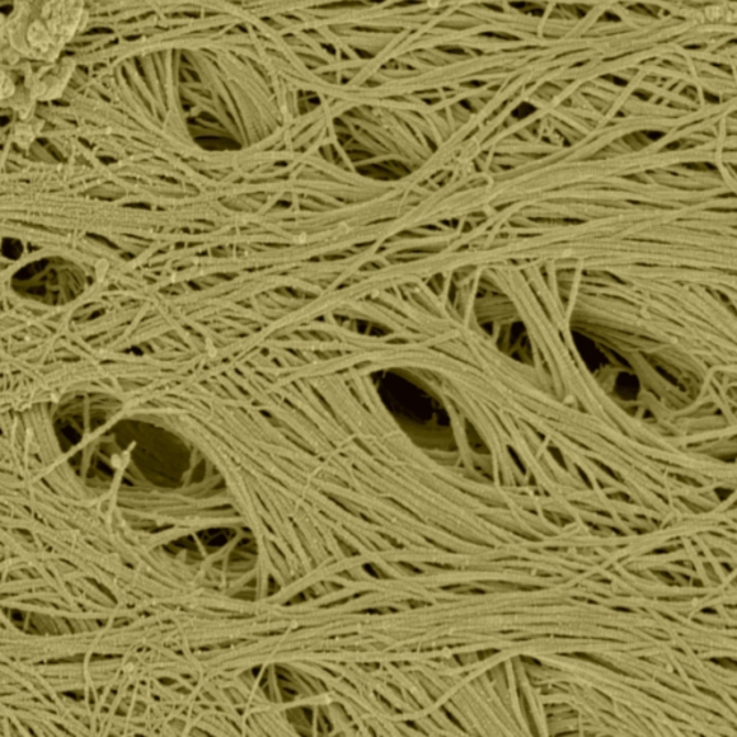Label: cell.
Wrapping results in <instances>:
<instances>
[{
  "label": "cell",
  "instance_id": "obj_1",
  "mask_svg": "<svg viewBox=\"0 0 737 737\" xmlns=\"http://www.w3.org/2000/svg\"><path fill=\"white\" fill-rule=\"evenodd\" d=\"M83 25L82 0H17L0 31V55L9 63L18 56L53 63Z\"/></svg>",
  "mask_w": 737,
  "mask_h": 737
},
{
  "label": "cell",
  "instance_id": "obj_2",
  "mask_svg": "<svg viewBox=\"0 0 737 737\" xmlns=\"http://www.w3.org/2000/svg\"><path fill=\"white\" fill-rule=\"evenodd\" d=\"M17 93V84L13 82L12 75L0 67V101L12 98Z\"/></svg>",
  "mask_w": 737,
  "mask_h": 737
}]
</instances>
